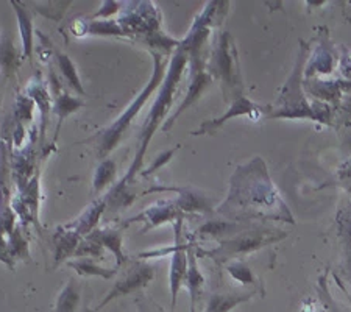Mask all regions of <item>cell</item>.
Wrapping results in <instances>:
<instances>
[{
	"instance_id": "6da1fadb",
	"label": "cell",
	"mask_w": 351,
	"mask_h": 312,
	"mask_svg": "<svg viewBox=\"0 0 351 312\" xmlns=\"http://www.w3.org/2000/svg\"><path fill=\"white\" fill-rule=\"evenodd\" d=\"M183 64H184V56L181 52H178V55H175V58L172 61V66H171V71L167 73V82L164 84V89L162 93L160 94V97H158L156 104L154 106V110H152L149 119H147V123L143 130V134H141V149L138 152V155H136V160L132 164V169H130V172L125 178H123V183L121 186H123L127 183V180L130 181L133 177L134 173L138 172L139 167H141V163H143V156L147 150V145H149L152 136H154L155 130L160 122L162 121L164 115H166L167 111V105L172 101V94H173V88L175 84L178 82V77L181 73V69H183Z\"/></svg>"
},
{
	"instance_id": "7a4b0ae2",
	"label": "cell",
	"mask_w": 351,
	"mask_h": 312,
	"mask_svg": "<svg viewBox=\"0 0 351 312\" xmlns=\"http://www.w3.org/2000/svg\"><path fill=\"white\" fill-rule=\"evenodd\" d=\"M161 80V64H160V58L156 56V69L154 73V78H152V82L149 86L144 89V93L139 95L138 99H136L134 104L128 108V111L123 115L119 121L112 125L110 130H106V133L101 136L100 139V155H105V153H108L112 147H116L119 139H121V136L123 133V130L128 127V123L132 122L133 116L138 112V110L143 108V105L145 104V100L149 99V95L154 93V89L158 86V83Z\"/></svg>"
},
{
	"instance_id": "3957f363",
	"label": "cell",
	"mask_w": 351,
	"mask_h": 312,
	"mask_svg": "<svg viewBox=\"0 0 351 312\" xmlns=\"http://www.w3.org/2000/svg\"><path fill=\"white\" fill-rule=\"evenodd\" d=\"M152 276H154V270H152L150 267L133 269L132 272H130V275L127 278H123V280L119 281L117 285L111 289V292L106 295V298L104 300V302H100V304L93 312H97L101 308H105V306L108 304L111 300L139 291L141 287L145 286L147 283L152 280Z\"/></svg>"
},
{
	"instance_id": "277c9868",
	"label": "cell",
	"mask_w": 351,
	"mask_h": 312,
	"mask_svg": "<svg viewBox=\"0 0 351 312\" xmlns=\"http://www.w3.org/2000/svg\"><path fill=\"white\" fill-rule=\"evenodd\" d=\"M78 304V293L73 283H69L63 292H61L58 302H56L55 312H73Z\"/></svg>"
},
{
	"instance_id": "5b68a950",
	"label": "cell",
	"mask_w": 351,
	"mask_h": 312,
	"mask_svg": "<svg viewBox=\"0 0 351 312\" xmlns=\"http://www.w3.org/2000/svg\"><path fill=\"white\" fill-rule=\"evenodd\" d=\"M99 241L95 243H100V245H106L110 247L112 252H116L119 263H122V256H121V235L119 232H114L112 230H105L101 232H97Z\"/></svg>"
},
{
	"instance_id": "8992f818",
	"label": "cell",
	"mask_w": 351,
	"mask_h": 312,
	"mask_svg": "<svg viewBox=\"0 0 351 312\" xmlns=\"http://www.w3.org/2000/svg\"><path fill=\"white\" fill-rule=\"evenodd\" d=\"M247 300L245 297H214L208 304L206 312H228L237 303Z\"/></svg>"
},
{
	"instance_id": "52a82bcc",
	"label": "cell",
	"mask_w": 351,
	"mask_h": 312,
	"mask_svg": "<svg viewBox=\"0 0 351 312\" xmlns=\"http://www.w3.org/2000/svg\"><path fill=\"white\" fill-rule=\"evenodd\" d=\"M116 173V166L112 161H105L101 166L99 167L97 173H95V180H94V186H95V191H100L104 189V187L110 183L114 177Z\"/></svg>"
},
{
	"instance_id": "ba28073f",
	"label": "cell",
	"mask_w": 351,
	"mask_h": 312,
	"mask_svg": "<svg viewBox=\"0 0 351 312\" xmlns=\"http://www.w3.org/2000/svg\"><path fill=\"white\" fill-rule=\"evenodd\" d=\"M14 8L18 10V14H19V22H21V28H22V38H24V50L27 55H30L32 52V33H30V27H32V22L30 18H28L27 13L24 10L19 8L18 3H14Z\"/></svg>"
},
{
	"instance_id": "9c48e42d",
	"label": "cell",
	"mask_w": 351,
	"mask_h": 312,
	"mask_svg": "<svg viewBox=\"0 0 351 312\" xmlns=\"http://www.w3.org/2000/svg\"><path fill=\"white\" fill-rule=\"evenodd\" d=\"M58 62H60L61 71H63V73L67 77V80H69L73 84V86H75L82 93L80 82H78V77H77V73H75V69H73V64L71 62V60L67 58L66 55L58 53Z\"/></svg>"
},
{
	"instance_id": "30bf717a",
	"label": "cell",
	"mask_w": 351,
	"mask_h": 312,
	"mask_svg": "<svg viewBox=\"0 0 351 312\" xmlns=\"http://www.w3.org/2000/svg\"><path fill=\"white\" fill-rule=\"evenodd\" d=\"M202 283H203V278H202V275L197 272L194 263H192V267H191L189 275H188V286H189V289H191V297H192V309H194L195 295H197L198 287L202 286Z\"/></svg>"
},
{
	"instance_id": "8fae6325",
	"label": "cell",
	"mask_w": 351,
	"mask_h": 312,
	"mask_svg": "<svg viewBox=\"0 0 351 312\" xmlns=\"http://www.w3.org/2000/svg\"><path fill=\"white\" fill-rule=\"evenodd\" d=\"M73 267H77V270L80 272L82 275H99V276H104V278H110L114 272L110 270L106 272L104 269H99L95 267V265H90L89 263H83V264H75Z\"/></svg>"
}]
</instances>
